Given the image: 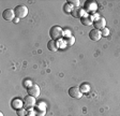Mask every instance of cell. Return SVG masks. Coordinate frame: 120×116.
Returning a JSON list of instances; mask_svg holds the SVG:
<instances>
[{
    "instance_id": "obj_16",
    "label": "cell",
    "mask_w": 120,
    "mask_h": 116,
    "mask_svg": "<svg viewBox=\"0 0 120 116\" xmlns=\"http://www.w3.org/2000/svg\"><path fill=\"white\" fill-rule=\"evenodd\" d=\"M63 11H64V13H72V11H73L72 5H71L69 2H67L64 5H63Z\"/></svg>"
},
{
    "instance_id": "obj_19",
    "label": "cell",
    "mask_w": 120,
    "mask_h": 116,
    "mask_svg": "<svg viewBox=\"0 0 120 116\" xmlns=\"http://www.w3.org/2000/svg\"><path fill=\"white\" fill-rule=\"evenodd\" d=\"M26 116H37V114H35V111L33 108H30V110H27Z\"/></svg>"
},
{
    "instance_id": "obj_13",
    "label": "cell",
    "mask_w": 120,
    "mask_h": 116,
    "mask_svg": "<svg viewBox=\"0 0 120 116\" xmlns=\"http://www.w3.org/2000/svg\"><path fill=\"white\" fill-rule=\"evenodd\" d=\"M47 48L50 52H56L59 50V45H58V41L56 40H50L47 43Z\"/></svg>"
},
{
    "instance_id": "obj_20",
    "label": "cell",
    "mask_w": 120,
    "mask_h": 116,
    "mask_svg": "<svg viewBox=\"0 0 120 116\" xmlns=\"http://www.w3.org/2000/svg\"><path fill=\"white\" fill-rule=\"evenodd\" d=\"M102 35H104V37H107L108 35H109V29H108V28H106L105 27L104 29H102Z\"/></svg>"
},
{
    "instance_id": "obj_1",
    "label": "cell",
    "mask_w": 120,
    "mask_h": 116,
    "mask_svg": "<svg viewBox=\"0 0 120 116\" xmlns=\"http://www.w3.org/2000/svg\"><path fill=\"white\" fill-rule=\"evenodd\" d=\"M49 37L52 40L58 41L63 37V29L60 26H52L49 30Z\"/></svg>"
},
{
    "instance_id": "obj_18",
    "label": "cell",
    "mask_w": 120,
    "mask_h": 116,
    "mask_svg": "<svg viewBox=\"0 0 120 116\" xmlns=\"http://www.w3.org/2000/svg\"><path fill=\"white\" fill-rule=\"evenodd\" d=\"M16 113H17L18 116H26V114H27V110L22 108H19V110H17Z\"/></svg>"
},
{
    "instance_id": "obj_5",
    "label": "cell",
    "mask_w": 120,
    "mask_h": 116,
    "mask_svg": "<svg viewBox=\"0 0 120 116\" xmlns=\"http://www.w3.org/2000/svg\"><path fill=\"white\" fill-rule=\"evenodd\" d=\"M27 91H28V95L33 97V98H38L40 96V87L37 84H32V86H30Z\"/></svg>"
},
{
    "instance_id": "obj_9",
    "label": "cell",
    "mask_w": 120,
    "mask_h": 116,
    "mask_svg": "<svg viewBox=\"0 0 120 116\" xmlns=\"http://www.w3.org/2000/svg\"><path fill=\"white\" fill-rule=\"evenodd\" d=\"M14 16H15L14 10H11V9H7L2 13V17L5 20H13L14 19Z\"/></svg>"
},
{
    "instance_id": "obj_11",
    "label": "cell",
    "mask_w": 120,
    "mask_h": 116,
    "mask_svg": "<svg viewBox=\"0 0 120 116\" xmlns=\"http://www.w3.org/2000/svg\"><path fill=\"white\" fill-rule=\"evenodd\" d=\"M22 105H24V101H22L19 98H14L11 101V106H12L14 110H16V111L19 110V108H22Z\"/></svg>"
},
{
    "instance_id": "obj_15",
    "label": "cell",
    "mask_w": 120,
    "mask_h": 116,
    "mask_svg": "<svg viewBox=\"0 0 120 116\" xmlns=\"http://www.w3.org/2000/svg\"><path fill=\"white\" fill-rule=\"evenodd\" d=\"M79 89L82 93H87L90 91V86H89V84H87V83H82L79 86Z\"/></svg>"
},
{
    "instance_id": "obj_23",
    "label": "cell",
    "mask_w": 120,
    "mask_h": 116,
    "mask_svg": "<svg viewBox=\"0 0 120 116\" xmlns=\"http://www.w3.org/2000/svg\"><path fill=\"white\" fill-rule=\"evenodd\" d=\"M14 23H18V18H17V17L14 18Z\"/></svg>"
},
{
    "instance_id": "obj_14",
    "label": "cell",
    "mask_w": 120,
    "mask_h": 116,
    "mask_svg": "<svg viewBox=\"0 0 120 116\" xmlns=\"http://www.w3.org/2000/svg\"><path fill=\"white\" fill-rule=\"evenodd\" d=\"M80 22H82V24L84 26H90L91 24H93V18H92V16H90V15H87L86 14L85 16H82V18H80Z\"/></svg>"
},
{
    "instance_id": "obj_6",
    "label": "cell",
    "mask_w": 120,
    "mask_h": 116,
    "mask_svg": "<svg viewBox=\"0 0 120 116\" xmlns=\"http://www.w3.org/2000/svg\"><path fill=\"white\" fill-rule=\"evenodd\" d=\"M34 111H35L37 116H44L46 114V105L43 102H40V103H38L35 105Z\"/></svg>"
},
{
    "instance_id": "obj_12",
    "label": "cell",
    "mask_w": 120,
    "mask_h": 116,
    "mask_svg": "<svg viewBox=\"0 0 120 116\" xmlns=\"http://www.w3.org/2000/svg\"><path fill=\"white\" fill-rule=\"evenodd\" d=\"M85 13L86 12H85V10H84V9H82V8H74L71 14H72L75 18H82V16L86 15Z\"/></svg>"
},
{
    "instance_id": "obj_3",
    "label": "cell",
    "mask_w": 120,
    "mask_h": 116,
    "mask_svg": "<svg viewBox=\"0 0 120 116\" xmlns=\"http://www.w3.org/2000/svg\"><path fill=\"white\" fill-rule=\"evenodd\" d=\"M24 106H25L26 110H30V108H33L35 105H37V101H35V98L31 96H26L24 98Z\"/></svg>"
},
{
    "instance_id": "obj_17",
    "label": "cell",
    "mask_w": 120,
    "mask_h": 116,
    "mask_svg": "<svg viewBox=\"0 0 120 116\" xmlns=\"http://www.w3.org/2000/svg\"><path fill=\"white\" fill-rule=\"evenodd\" d=\"M64 42L67 45H73L75 42V39H74V37H69V38L64 39Z\"/></svg>"
},
{
    "instance_id": "obj_8",
    "label": "cell",
    "mask_w": 120,
    "mask_h": 116,
    "mask_svg": "<svg viewBox=\"0 0 120 116\" xmlns=\"http://www.w3.org/2000/svg\"><path fill=\"white\" fill-rule=\"evenodd\" d=\"M102 37V32L100 30H98V29H92V30H90L89 32V38L91 39L92 41H99Z\"/></svg>"
},
{
    "instance_id": "obj_4",
    "label": "cell",
    "mask_w": 120,
    "mask_h": 116,
    "mask_svg": "<svg viewBox=\"0 0 120 116\" xmlns=\"http://www.w3.org/2000/svg\"><path fill=\"white\" fill-rule=\"evenodd\" d=\"M68 93H69V96L73 99H80L82 96V93L80 91L79 87H76V86L70 87V89L68 90Z\"/></svg>"
},
{
    "instance_id": "obj_24",
    "label": "cell",
    "mask_w": 120,
    "mask_h": 116,
    "mask_svg": "<svg viewBox=\"0 0 120 116\" xmlns=\"http://www.w3.org/2000/svg\"><path fill=\"white\" fill-rule=\"evenodd\" d=\"M0 116H3V114H2V113H0Z\"/></svg>"
},
{
    "instance_id": "obj_10",
    "label": "cell",
    "mask_w": 120,
    "mask_h": 116,
    "mask_svg": "<svg viewBox=\"0 0 120 116\" xmlns=\"http://www.w3.org/2000/svg\"><path fill=\"white\" fill-rule=\"evenodd\" d=\"M98 8V5H97V2H93V1H86L85 3V12H93V11H95Z\"/></svg>"
},
{
    "instance_id": "obj_2",
    "label": "cell",
    "mask_w": 120,
    "mask_h": 116,
    "mask_svg": "<svg viewBox=\"0 0 120 116\" xmlns=\"http://www.w3.org/2000/svg\"><path fill=\"white\" fill-rule=\"evenodd\" d=\"M14 13H15V16L17 18H24L28 14V8L24 4H19L17 7H15Z\"/></svg>"
},
{
    "instance_id": "obj_21",
    "label": "cell",
    "mask_w": 120,
    "mask_h": 116,
    "mask_svg": "<svg viewBox=\"0 0 120 116\" xmlns=\"http://www.w3.org/2000/svg\"><path fill=\"white\" fill-rule=\"evenodd\" d=\"M69 3H70V4L75 5V8H78V7H79V1H77V0H75V1L71 0V1H69Z\"/></svg>"
},
{
    "instance_id": "obj_7",
    "label": "cell",
    "mask_w": 120,
    "mask_h": 116,
    "mask_svg": "<svg viewBox=\"0 0 120 116\" xmlns=\"http://www.w3.org/2000/svg\"><path fill=\"white\" fill-rule=\"evenodd\" d=\"M93 26H94V29H98V30L104 29L105 26H106V20H105V18H103V17H99L98 19H94Z\"/></svg>"
},
{
    "instance_id": "obj_22",
    "label": "cell",
    "mask_w": 120,
    "mask_h": 116,
    "mask_svg": "<svg viewBox=\"0 0 120 116\" xmlns=\"http://www.w3.org/2000/svg\"><path fill=\"white\" fill-rule=\"evenodd\" d=\"M32 84L33 83H31V81H30V80H25V83H24V85H25L26 87L28 86V88H29L30 86H32Z\"/></svg>"
}]
</instances>
